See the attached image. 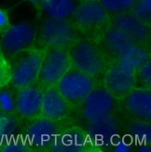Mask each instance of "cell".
Listing matches in <instances>:
<instances>
[{
    "instance_id": "cell-1",
    "label": "cell",
    "mask_w": 151,
    "mask_h": 152,
    "mask_svg": "<svg viewBox=\"0 0 151 152\" xmlns=\"http://www.w3.org/2000/svg\"><path fill=\"white\" fill-rule=\"evenodd\" d=\"M72 68L96 78L107 67V55L99 43L86 37H77L69 48Z\"/></svg>"
},
{
    "instance_id": "cell-2",
    "label": "cell",
    "mask_w": 151,
    "mask_h": 152,
    "mask_svg": "<svg viewBox=\"0 0 151 152\" xmlns=\"http://www.w3.org/2000/svg\"><path fill=\"white\" fill-rule=\"evenodd\" d=\"M45 48L30 47L18 52L12 57H16L15 63L11 64V84L17 90H21L37 82Z\"/></svg>"
},
{
    "instance_id": "cell-3",
    "label": "cell",
    "mask_w": 151,
    "mask_h": 152,
    "mask_svg": "<svg viewBox=\"0 0 151 152\" xmlns=\"http://www.w3.org/2000/svg\"><path fill=\"white\" fill-rule=\"evenodd\" d=\"M72 69L69 49L45 48L38 80L43 87L55 86Z\"/></svg>"
},
{
    "instance_id": "cell-4",
    "label": "cell",
    "mask_w": 151,
    "mask_h": 152,
    "mask_svg": "<svg viewBox=\"0 0 151 152\" xmlns=\"http://www.w3.org/2000/svg\"><path fill=\"white\" fill-rule=\"evenodd\" d=\"M77 37V28L69 20L47 17L41 23L40 40L45 48L69 49Z\"/></svg>"
},
{
    "instance_id": "cell-5",
    "label": "cell",
    "mask_w": 151,
    "mask_h": 152,
    "mask_svg": "<svg viewBox=\"0 0 151 152\" xmlns=\"http://www.w3.org/2000/svg\"><path fill=\"white\" fill-rule=\"evenodd\" d=\"M95 86V78L72 68L58 81L55 87L71 105L81 103Z\"/></svg>"
},
{
    "instance_id": "cell-6",
    "label": "cell",
    "mask_w": 151,
    "mask_h": 152,
    "mask_svg": "<svg viewBox=\"0 0 151 152\" xmlns=\"http://www.w3.org/2000/svg\"><path fill=\"white\" fill-rule=\"evenodd\" d=\"M36 37V28L29 23H18L9 25L0 40V51L7 56H13L18 52L32 47Z\"/></svg>"
},
{
    "instance_id": "cell-7",
    "label": "cell",
    "mask_w": 151,
    "mask_h": 152,
    "mask_svg": "<svg viewBox=\"0 0 151 152\" xmlns=\"http://www.w3.org/2000/svg\"><path fill=\"white\" fill-rule=\"evenodd\" d=\"M58 131L57 121L38 116L32 118L26 128L25 139L31 149L51 150Z\"/></svg>"
},
{
    "instance_id": "cell-8",
    "label": "cell",
    "mask_w": 151,
    "mask_h": 152,
    "mask_svg": "<svg viewBox=\"0 0 151 152\" xmlns=\"http://www.w3.org/2000/svg\"><path fill=\"white\" fill-rule=\"evenodd\" d=\"M104 87L115 98H124L136 85V72L112 61L104 72Z\"/></svg>"
},
{
    "instance_id": "cell-9",
    "label": "cell",
    "mask_w": 151,
    "mask_h": 152,
    "mask_svg": "<svg viewBox=\"0 0 151 152\" xmlns=\"http://www.w3.org/2000/svg\"><path fill=\"white\" fill-rule=\"evenodd\" d=\"M116 98L104 87H95L83 99L82 113L88 121L112 115L115 109Z\"/></svg>"
},
{
    "instance_id": "cell-10",
    "label": "cell",
    "mask_w": 151,
    "mask_h": 152,
    "mask_svg": "<svg viewBox=\"0 0 151 152\" xmlns=\"http://www.w3.org/2000/svg\"><path fill=\"white\" fill-rule=\"evenodd\" d=\"M73 18L77 29L93 30L104 27L109 21V14L100 0H80Z\"/></svg>"
},
{
    "instance_id": "cell-11",
    "label": "cell",
    "mask_w": 151,
    "mask_h": 152,
    "mask_svg": "<svg viewBox=\"0 0 151 152\" xmlns=\"http://www.w3.org/2000/svg\"><path fill=\"white\" fill-rule=\"evenodd\" d=\"M110 24L139 44L146 45L150 38V23L137 17L131 10L112 15Z\"/></svg>"
},
{
    "instance_id": "cell-12",
    "label": "cell",
    "mask_w": 151,
    "mask_h": 152,
    "mask_svg": "<svg viewBox=\"0 0 151 152\" xmlns=\"http://www.w3.org/2000/svg\"><path fill=\"white\" fill-rule=\"evenodd\" d=\"M87 133L94 148L114 145V138L120 134V124L112 115L90 121Z\"/></svg>"
},
{
    "instance_id": "cell-13",
    "label": "cell",
    "mask_w": 151,
    "mask_h": 152,
    "mask_svg": "<svg viewBox=\"0 0 151 152\" xmlns=\"http://www.w3.org/2000/svg\"><path fill=\"white\" fill-rule=\"evenodd\" d=\"M43 90L35 84L18 90L15 96L16 112L23 118L32 120L40 116Z\"/></svg>"
},
{
    "instance_id": "cell-14",
    "label": "cell",
    "mask_w": 151,
    "mask_h": 152,
    "mask_svg": "<svg viewBox=\"0 0 151 152\" xmlns=\"http://www.w3.org/2000/svg\"><path fill=\"white\" fill-rule=\"evenodd\" d=\"M70 104L55 86L45 87L40 107V116L54 121H60L69 113Z\"/></svg>"
},
{
    "instance_id": "cell-15",
    "label": "cell",
    "mask_w": 151,
    "mask_h": 152,
    "mask_svg": "<svg viewBox=\"0 0 151 152\" xmlns=\"http://www.w3.org/2000/svg\"><path fill=\"white\" fill-rule=\"evenodd\" d=\"M93 148V146L87 132L81 130H68L66 132L58 131L51 151L78 152L88 151Z\"/></svg>"
},
{
    "instance_id": "cell-16",
    "label": "cell",
    "mask_w": 151,
    "mask_h": 152,
    "mask_svg": "<svg viewBox=\"0 0 151 152\" xmlns=\"http://www.w3.org/2000/svg\"><path fill=\"white\" fill-rule=\"evenodd\" d=\"M135 43L137 42L133 40L130 37L116 28L112 24L104 26L101 33L99 41L104 53L107 52L109 55L113 57V60Z\"/></svg>"
},
{
    "instance_id": "cell-17",
    "label": "cell",
    "mask_w": 151,
    "mask_h": 152,
    "mask_svg": "<svg viewBox=\"0 0 151 152\" xmlns=\"http://www.w3.org/2000/svg\"><path fill=\"white\" fill-rule=\"evenodd\" d=\"M127 110L142 121L151 120V91L145 87H134L124 97Z\"/></svg>"
},
{
    "instance_id": "cell-18",
    "label": "cell",
    "mask_w": 151,
    "mask_h": 152,
    "mask_svg": "<svg viewBox=\"0 0 151 152\" xmlns=\"http://www.w3.org/2000/svg\"><path fill=\"white\" fill-rule=\"evenodd\" d=\"M148 60H150V53L146 45L135 43L124 50L113 61L137 73L139 68Z\"/></svg>"
},
{
    "instance_id": "cell-19",
    "label": "cell",
    "mask_w": 151,
    "mask_h": 152,
    "mask_svg": "<svg viewBox=\"0 0 151 152\" xmlns=\"http://www.w3.org/2000/svg\"><path fill=\"white\" fill-rule=\"evenodd\" d=\"M80 0H41L42 9L47 17L58 20H70Z\"/></svg>"
},
{
    "instance_id": "cell-20",
    "label": "cell",
    "mask_w": 151,
    "mask_h": 152,
    "mask_svg": "<svg viewBox=\"0 0 151 152\" xmlns=\"http://www.w3.org/2000/svg\"><path fill=\"white\" fill-rule=\"evenodd\" d=\"M129 134L132 141L140 142L139 147L142 145H150L151 141V127L149 121H137L130 124Z\"/></svg>"
},
{
    "instance_id": "cell-21",
    "label": "cell",
    "mask_w": 151,
    "mask_h": 152,
    "mask_svg": "<svg viewBox=\"0 0 151 152\" xmlns=\"http://www.w3.org/2000/svg\"><path fill=\"white\" fill-rule=\"evenodd\" d=\"M101 4L109 15L130 11L135 0H100Z\"/></svg>"
},
{
    "instance_id": "cell-22",
    "label": "cell",
    "mask_w": 151,
    "mask_h": 152,
    "mask_svg": "<svg viewBox=\"0 0 151 152\" xmlns=\"http://www.w3.org/2000/svg\"><path fill=\"white\" fill-rule=\"evenodd\" d=\"M0 109L4 114H14L16 111L15 96L8 89L0 90Z\"/></svg>"
},
{
    "instance_id": "cell-23",
    "label": "cell",
    "mask_w": 151,
    "mask_h": 152,
    "mask_svg": "<svg viewBox=\"0 0 151 152\" xmlns=\"http://www.w3.org/2000/svg\"><path fill=\"white\" fill-rule=\"evenodd\" d=\"M11 64L2 51H0V90L6 88L11 82Z\"/></svg>"
},
{
    "instance_id": "cell-24",
    "label": "cell",
    "mask_w": 151,
    "mask_h": 152,
    "mask_svg": "<svg viewBox=\"0 0 151 152\" xmlns=\"http://www.w3.org/2000/svg\"><path fill=\"white\" fill-rule=\"evenodd\" d=\"M131 11L137 17L149 23L151 18V0H135Z\"/></svg>"
},
{
    "instance_id": "cell-25",
    "label": "cell",
    "mask_w": 151,
    "mask_h": 152,
    "mask_svg": "<svg viewBox=\"0 0 151 152\" xmlns=\"http://www.w3.org/2000/svg\"><path fill=\"white\" fill-rule=\"evenodd\" d=\"M136 78L144 84V87L150 89L151 87V61L146 62L136 73Z\"/></svg>"
},
{
    "instance_id": "cell-26",
    "label": "cell",
    "mask_w": 151,
    "mask_h": 152,
    "mask_svg": "<svg viewBox=\"0 0 151 152\" xmlns=\"http://www.w3.org/2000/svg\"><path fill=\"white\" fill-rule=\"evenodd\" d=\"M9 14L4 10L0 9V33H4L9 27Z\"/></svg>"
},
{
    "instance_id": "cell-27",
    "label": "cell",
    "mask_w": 151,
    "mask_h": 152,
    "mask_svg": "<svg viewBox=\"0 0 151 152\" xmlns=\"http://www.w3.org/2000/svg\"><path fill=\"white\" fill-rule=\"evenodd\" d=\"M114 151L116 152H129L132 149V143L124 141L123 142H119L114 145Z\"/></svg>"
},
{
    "instance_id": "cell-28",
    "label": "cell",
    "mask_w": 151,
    "mask_h": 152,
    "mask_svg": "<svg viewBox=\"0 0 151 152\" xmlns=\"http://www.w3.org/2000/svg\"><path fill=\"white\" fill-rule=\"evenodd\" d=\"M138 151L140 152H150L151 151V148L150 145H142L138 148Z\"/></svg>"
},
{
    "instance_id": "cell-29",
    "label": "cell",
    "mask_w": 151,
    "mask_h": 152,
    "mask_svg": "<svg viewBox=\"0 0 151 152\" xmlns=\"http://www.w3.org/2000/svg\"><path fill=\"white\" fill-rule=\"evenodd\" d=\"M29 2H32V3H35V4H36V3H39V2H41V0H28Z\"/></svg>"
},
{
    "instance_id": "cell-30",
    "label": "cell",
    "mask_w": 151,
    "mask_h": 152,
    "mask_svg": "<svg viewBox=\"0 0 151 152\" xmlns=\"http://www.w3.org/2000/svg\"><path fill=\"white\" fill-rule=\"evenodd\" d=\"M3 115H4V113H3V112L1 111V109H0V118H1V117H2Z\"/></svg>"
},
{
    "instance_id": "cell-31",
    "label": "cell",
    "mask_w": 151,
    "mask_h": 152,
    "mask_svg": "<svg viewBox=\"0 0 151 152\" xmlns=\"http://www.w3.org/2000/svg\"><path fill=\"white\" fill-rule=\"evenodd\" d=\"M0 137H1V132H0Z\"/></svg>"
}]
</instances>
